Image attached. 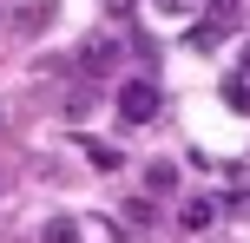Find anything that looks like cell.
I'll use <instances>...</instances> for the list:
<instances>
[{
    "label": "cell",
    "mask_w": 250,
    "mask_h": 243,
    "mask_svg": "<svg viewBox=\"0 0 250 243\" xmlns=\"http://www.w3.org/2000/svg\"><path fill=\"white\" fill-rule=\"evenodd\" d=\"M158 112H165V92L151 79H125L119 86V125H151Z\"/></svg>",
    "instance_id": "cell-1"
},
{
    "label": "cell",
    "mask_w": 250,
    "mask_h": 243,
    "mask_svg": "<svg viewBox=\"0 0 250 243\" xmlns=\"http://www.w3.org/2000/svg\"><path fill=\"white\" fill-rule=\"evenodd\" d=\"M112 66H119V46H112V39H86V46H79V73H86V79H105Z\"/></svg>",
    "instance_id": "cell-2"
},
{
    "label": "cell",
    "mask_w": 250,
    "mask_h": 243,
    "mask_svg": "<svg viewBox=\"0 0 250 243\" xmlns=\"http://www.w3.org/2000/svg\"><path fill=\"white\" fill-rule=\"evenodd\" d=\"M224 33H230V20H217V13H204V20H191L185 46H191V53H211V46H217V39H224Z\"/></svg>",
    "instance_id": "cell-3"
},
{
    "label": "cell",
    "mask_w": 250,
    "mask_h": 243,
    "mask_svg": "<svg viewBox=\"0 0 250 243\" xmlns=\"http://www.w3.org/2000/svg\"><path fill=\"white\" fill-rule=\"evenodd\" d=\"M79 151L92 158V171H119V165H125V151H119V145H105V138H86Z\"/></svg>",
    "instance_id": "cell-4"
},
{
    "label": "cell",
    "mask_w": 250,
    "mask_h": 243,
    "mask_svg": "<svg viewBox=\"0 0 250 243\" xmlns=\"http://www.w3.org/2000/svg\"><path fill=\"white\" fill-rule=\"evenodd\" d=\"M40 243H86V230H79L73 217H46L40 224Z\"/></svg>",
    "instance_id": "cell-5"
},
{
    "label": "cell",
    "mask_w": 250,
    "mask_h": 243,
    "mask_svg": "<svg viewBox=\"0 0 250 243\" xmlns=\"http://www.w3.org/2000/svg\"><path fill=\"white\" fill-rule=\"evenodd\" d=\"M224 105H230V112H244V118H250V66H244V73H230V79H224Z\"/></svg>",
    "instance_id": "cell-6"
},
{
    "label": "cell",
    "mask_w": 250,
    "mask_h": 243,
    "mask_svg": "<svg viewBox=\"0 0 250 243\" xmlns=\"http://www.w3.org/2000/svg\"><path fill=\"white\" fill-rule=\"evenodd\" d=\"M211 217H217V204H211V197H191V204L178 210V224H185V230H204Z\"/></svg>",
    "instance_id": "cell-7"
},
{
    "label": "cell",
    "mask_w": 250,
    "mask_h": 243,
    "mask_svg": "<svg viewBox=\"0 0 250 243\" xmlns=\"http://www.w3.org/2000/svg\"><path fill=\"white\" fill-rule=\"evenodd\" d=\"M171 184H178V171L165 165V158H151V165H145V191H151V197H165Z\"/></svg>",
    "instance_id": "cell-8"
},
{
    "label": "cell",
    "mask_w": 250,
    "mask_h": 243,
    "mask_svg": "<svg viewBox=\"0 0 250 243\" xmlns=\"http://www.w3.org/2000/svg\"><path fill=\"white\" fill-rule=\"evenodd\" d=\"M53 13H60L53 0H40V7H26V13H20V33H46V26H53Z\"/></svg>",
    "instance_id": "cell-9"
},
{
    "label": "cell",
    "mask_w": 250,
    "mask_h": 243,
    "mask_svg": "<svg viewBox=\"0 0 250 243\" xmlns=\"http://www.w3.org/2000/svg\"><path fill=\"white\" fill-rule=\"evenodd\" d=\"M125 224H145L151 230V224H158V204H151V197H132V204H125Z\"/></svg>",
    "instance_id": "cell-10"
},
{
    "label": "cell",
    "mask_w": 250,
    "mask_h": 243,
    "mask_svg": "<svg viewBox=\"0 0 250 243\" xmlns=\"http://www.w3.org/2000/svg\"><path fill=\"white\" fill-rule=\"evenodd\" d=\"M198 7H204V0H158V13H165V20H191Z\"/></svg>",
    "instance_id": "cell-11"
},
{
    "label": "cell",
    "mask_w": 250,
    "mask_h": 243,
    "mask_svg": "<svg viewBox=\"0 0 250 243\" xmlns=\"http://www.w3.org/2000/svg\"><path fill=\"white\" fill-rule=\"evenodd\" d=\"M204 13H217V20H230V26H237V0H204Z\"/></svg>",
    "instance_id": "cell-12"
},
{
    "label": "cell",
    "mask_w": 250,
    "mask_h": 243,
    "mask_svg": "<svg viewBox=\"0 0 250 243\" xmlns=\"http://www.w3.org/2000/svg\"><path fill=\"white\" fill-rule=\"evenodd\" d=\"M105 7H112V13H119V20H125V13H132V7H138V0H105Z\"/></svg>",
    "instance_id": "cell-13"
},
{
    "label": "cell",
    "mask_w": 250,
    "mask_h": 243,
    "mask_svg": "<svg viewBox=\"0 0 250 243\" xmlns=\"http://www.w3.org/2000/svg\"><path fill=\"white\" fill-rule=\"evenodd\" d=\"M244 66H250V46H244Z\"/></svg>",
    "instance_id": "cell-14"
},
{
    "label": "cell",
    "mask_w": 250,
    "mask_h": 243,
    "mask_svg": "<svg viewBox=\"0 0 250 243\" xmlns=\"http://www.w3.org/2000/svg\"><path fill=\"white\" fill-rule=\"evenodd\" d=\"M0 125H7V112H0Z\"/></svg>",
    "instance_id": "cell-15"
}]
</instances>
